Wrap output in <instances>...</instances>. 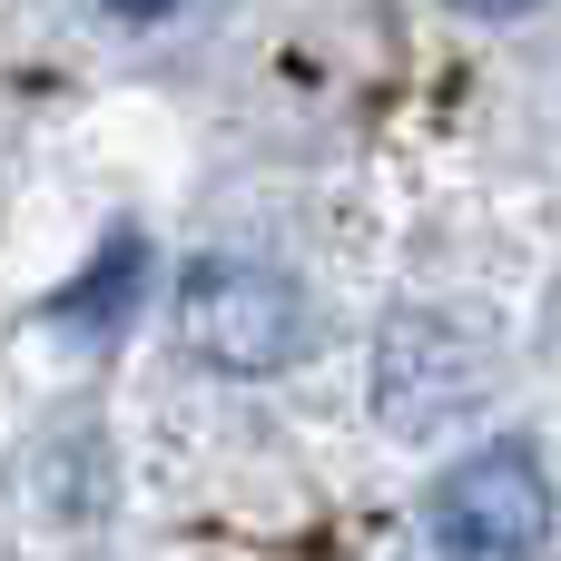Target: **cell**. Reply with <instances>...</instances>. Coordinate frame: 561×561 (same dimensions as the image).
<instances>
[{"label":"cell","instance_id":"6da1fadb","mask_svg":"<svg viewBox=\"0 0 561 561\" xmlns=\"http://www.w3.org/2000/svg\"><path fill=\"white\" fill-rule=\"evenodd\" d=\"M178 325H187V355L217 375H276L306 355V296L256 256H197L178 286Z\"/></svg>","mask_w":561,"mask_h":561},{"label":"cell","instance_id":"7a4b0ae2","mask_svg":"<svg viewBox=\"0 0 561 561\" xmlns=\"http://www.w3.org/2000/svg\"><path fill=\"white\" fill-rule=\"evenodd\" d=\"M552 533V483L533 444H483L434 483V561H533Z\"/></svg>","mask_w":561,"mask_h":561},{"label":"cell","instance_id":"3957f363","mask_svg":"<svg viewBox=\"0 0 561 561\" xmlns=\"http://www.w3.org/2000/svg\"><path fill=\"white\" fill-rule=\"evenodd\" d=\"M473 394H483L473 345H463L444 316H394V325H385L375 404H385V424H394V434H434V424H454Z\"/></svg>","mask_w":561,"mask_h":561},{"label":"cell","instance_id":"277c9868","mask_svg":"<svg viewBox=\"0 0 561 561\" xmlns=\"http://www.w3.org/2000/svg\"><path fill=\"white\" fill-rule=\"evenodd\" d=\"M168 10H187V0H108V20H138V30H148V20H168Z\"/></svg>","mask_w":561,"mask_h":561},{"label":"cell","instance_id":"5b68a950","mask_svg":"<svg viewBox=\"0 0 561 561\" xmlns=\"http://www.w3.org/2000/svg\"><path fill=\"white\" fill-rule=\"evenodd\" d=\"M454 10H473V20H523V10H542V0H454Z\"/></svg>","mask_w":561,"mask_h":561}]
</instances>
